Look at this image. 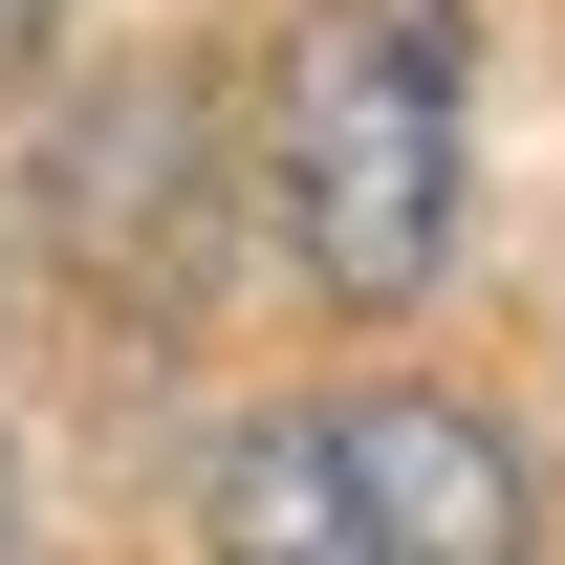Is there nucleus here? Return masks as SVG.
Masks as SVG:
<instances>
[{
    "instance_id": "nucleus-1",
    "label": "nucleus",
    "mask_w": 565,
    "mask_h": 565,
    "mask_svg": "<svg viewBox=\"0 0 565 565\" xmlns=\"http://www.w3.org/2000/svg\"><path fill=\"white\" fill-rule=\"evenodd\" d=\"M457 131H479V22L457 0H305L282 22L262 174H282L305 262L349 282V305H414L457 262Z\"/></svg>"
},
{
    "instance_id": "nucleus-2",
    "label": "nucleus",
    "mask_w": 565,
    "mask_h": 565,
    "mask_svg": "<svg viewBox=\"0 0 565 565\" xmlns=\"http://www.w3.org/2000/svg\"><path fill=\"white\" fill-rule=\"evenodd\" d=\"M327 479H349L370 565H522V544H544L522 435L457 414V392H349V414H327Z\"/></svg>"
},
{
    "instance_id": "nucleus-3",
    "label": "nucleus",
    "mask_w": 565,
    "mask_h": 565,
    "mask_svg": "<svg viewBox=\"0 0 565 565\" xmlns=\"http://www.w3.org/2000/svg\"><path fill=\"white\" fill-rule=\"evenodd\" d=\"M217 565H370L349 479H327V414H262V435H217Z\"/></svg>"
},
{
    "instance_id": "nucleus-4",
    "label": "nucleus",
    "mask_w": 565,
    "mask_h": 565,
    "mask_svg": "<svg viewBox=\"0 0 565 565\" xmlns=\"http://www.w3.org/2000/svg\"><path fill=\"white\" fill-rule=\"evenodd\" d=\"M22 44H44V0H0V66H22Z\"/></svg>"
},
{
    "instance_id": "nucleus-5",
    "label": "nucleus",
    "mask_w": 565,
    "mask_h": 565,
    "mask_svg": "<svg viewBox=\"0 0 565 565\" xmlns=\"http://www.w3.org/2000/svg\"><path fill=\"white\" fill-rule=\"evenodd\" d=\"M0 565H22V522H0Z\"/></svg>"
}]
</instances>
